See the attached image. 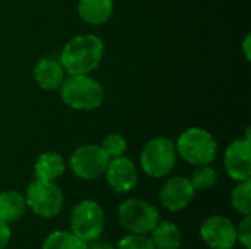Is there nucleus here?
Here are the masks:
<instances>
[{"label": "nucleus", "instance_id": "39448f33", "mask_svg": "<svg viewBox=\"0 0 251 249\" xmlns=\"http://www.w3.org/2000/svg\"><path fill=\"white\" fill-rule=\"evenodd\" d=\"M25 201L26 207H29V210L38 217L53 219L60 214L65 197L54 182L35 179L26 188Z\"/></svg>", "mask_w": 251, "mask_h": 249}, {"label": "nucleus", "instance_id": "a211bd4d", "mask_svg": "<svg viewBox=\"0 0 251 249\" xmlns=\"http://www.w3.org/2000/svg\"><path fill=\"white\" fill-rule=\"evenodd\" d=\"M41 249H87V242L79 239L72 232L57 230L44 239Z\"/></svg>", "mask_w": 251, "mask_h": 249}, {"label": "nucleus", "instance_id": "aec40b11", "mask_svg": "<svg viewBox=\"0 0 251 249\" xmlns=\"http://www.w3.org/2000/svg\"><path fill=\"white\" fill-rule=\"evenodd\" d=\"M190 181H191L194 189L207 191V189H212L213 186H216V183H218V173L209 164L197 166V169L193 172V176H191Z\"/></svg>", "mask_w": 251, "mask_h": 249}, {"label": "nucleus", "instance_id": "a878e982", "mask_svg": "<svg viewBox=\"0 0 251 249\" xmlns=\"http://www.w3.org/2000/svg\"><path fill=\"white\" fill-rule=\"evenodd\" d=\"M250 47H251V35L250 34H247V35H246V38H244V41H243V51H244V56H246V59H247V60H250V57H251Z\"/></svg>", "mask_w": 251, "mask_h": 249}, {"label": "nucleus", "instance_id": "0eeeda50", "mask_svg": "<svg viewBox=\"0 0 251 249\" xmlns=\"http://www.w3.org/2000/svg\"><path fill=\"white\" fill-rule=\"evenodd\" d=\"M69 225L71 232L84 242L96 241L104 230V211L96 201H81L74 207Z\"/></svg>", "mask_w": 251, "mask_h": 249}, {"label": "nucleus", "instance_id": "b1692460", "mask_svg": "<svg viewBox=\"0 0 251 249\" xmlns=\"http://www.w3.org/2000/svg\"><path fill=\"white\" fill-rule=\"evenodd\" d=\"M10 238H12V233H10L9 223L0 220V249H4L9 245Z\"/></svg>", "mask_w": 251, "mask_h": 249}, {"label": "nucleus", "instance_id": "5701e85b", "mask_svg": "<svg viewBox=\"0 0 251 249\" xmlns=\"http://www.w3.org/2000/svg\"><path fill=\"white\" fill-rule=\"evenodd\" d=\"M237 241L246 249H251V216H246L237 227Z\"/></svg>", "mask_w": 251, "mask_h": 249}, {"label": "nucleus", "instance_id": "9d476101", "mask_svg": "<svg viewBox=\"0 0 251 249\" xmlns=\"http://www.w3.org/2000/svg\"><path fill=\"white\" fill-rule=\"evenodd\" d=\"M224 164L231 179L241 182L251 178V141L247 135L244 139L234 141L225 151Z\"/></svg>", "mask_w": 251, "mask_h": 249}, {"label": "nucleus", "instance_id": "4468645a", "mask_svg": "<svg viewBox=\"0 0 251 249\" xmlns=\"http://www.w3.org/2000/svg\"><path fill=\"white\" fill-rule=\"evenodd\" d=\"M113 13L112 0H79L78 15L90 25H101L110 19Z\"/></svg>", "mask_w": 251, "mask_h": 249}, {"label": "nucleus", "instance_id": "f8f14e48", "mask_svg": "<svg viewBox=\"0 0 251 249\" xmlns=\"http://www.w3.org/2000/svg\"><path fill=\"white\" fill-rule=\"evenodd\" d=\"M194 195H196V189L191 181L184 176H175L168 179L159 191L160 203L169 211L184 210L185 207L190 205Z\"/></svg>", "mask_w": 251, "mask_h": 249}, {"label": "nucleus", "instance_id": "423d86ee", "mask_svg": "<svg viewBox=\"0 0 251 249\" xmlns=\"http://www.w3.org/2000/svg\"><path fill=\"white\" fill-rule=\"evenodd\" d=\"M118 222L129 233L147 235L159 223V213L150 203L129 198L119 205Z\"/></svg>", "mask_w": 251, "mask_h": 249}, {"label": "nucleus", "instance_id": "f257e3e1", "mask_svg": "<svg viewBox=\"0 0 251 249\" xmlns=\"http://www.w3.org/2000/svg\"><path fill=\"white\" fill-rule=\"evenodd\" d=\"M104 44L94 34H81L71 38L60 54V65L68 75H88L101 62Z\"/></svg>", "mask_w": 251, "mask_h": 249}, {"label": "nucleus", "instance_id": "4be33fe9", "mask_svg": "<svg viewBox=\"0 0 251 249\" xmlns=\"http://www.w3.org/2000/svg\"><path fill=\"white\" fill-rule=\"evenodd\" d=\"M115 249H154L151 239L147 235H137L131 233L122 238Z\"/></svg>", "mask_w": 251, "mask_h": 249}, {"label": "nucleus", "instance_id": "ddd939ff", "mask_svg": "<svg viewBox=\"0 0 251 249\" xmlns=\"http://www.w3.org/2000/svg\"><path fill=\"white\" fill-rule=\"evenodd\" d=\"M34 79L40 88L46 91H53L60 88L65 79V70L60 62L50 57H43L37 62L34 68Z\"/></svg>", "mask_w": 251, "mask_h": 249}, {"label": "nucleus", "instance_id": "9b49d317", "mask_svg": "<svg viewBox=\"0 0 251 249\" xmlns=\"http://www.w3.org/2000/svg\"><path fill=\"white\" fill-rule=\"evenodd\" d=\"M103 175L106 176L107 185L118 194H126L132 191L138 182L137 166L131 158L124 156L109 160Z\"/></svg>", "mask_w": 251, "mask_h": 249}, {"label": "nucleus", "instance_id": "6e6552de", "mask_svg": "<svg viewBox=\"0 0 251 249\" xmlns=\"http://www.w3.org/2000/svg\"><path fill=\"white\" fill-rule=\"evenodd\" d=\"M107 163L109 157L103 153L100 145L96 144L78 147L69 158V167L72 173L84 181H93L101 176Z\"/></svg>", "mask_w": 251, "mask_h": 249}, {"label": "nucleus", "instance_id": "6ab92c4d", "mask_svg": "<svg viewBox=\"0 0 251 249\" xmlns=\"http://www.w3.org/2000/svg\"><path fill=\"white\" fill-rule=\"evenodd\" d=\"M231 203L234 208L244 214L249 216L251 213V181L246 179L238 182V185L234 188L231 194Z\"/></svg>", "mask_w": 251, "mask_h": 249}, {"label": "nucleus", "instance_id": "393cba45", "mask_svg": "<svg viewBox=\"0 0 251 249\" xmlns=\"http://www.w3.org/2000/svg\"><path fill=\"white\" fill-rule=\"evenodd\" d=\"M87 249H115V247L110 242L96 239V241H91L90 245H87Z\"/></svg>", "mask_w": 251, "mask_h": 249}, {"label": "nucleus", "instance_id": "20e7f679", "mask_svg": "<svg viewBox=\"0 0 251 249\" xmlns=\"http://www.w3.org/2000/svg\"><path fill=\"white\" fill-rule=\"evenodd\" d=\"M176 147L165 136L150 139L143 148L140 164L143 172L150 178H163L169 175L176 164Z\"/></svg>", "mask_w": 251, "mask_h": 249}, {"label": "nucleus", "instance_id": "1a4fd4ad", "mask_svg": "<svg viewBox=\"0 0 251 249\" xmlns=\"http://www.w3.org/2000/svg\"><path fill=\"white\" fill-rule=\"evenodd\" d=\"M201 241L212 249H232L237 242V227L224 216L209 217L200 227Z\"/></svg>", "mask_w": 251, "mask_h": 249}, {"label": "nucleus", "instance_id": "2eb2a0df", "mask_svg": "<svg viewBox=\"0 0 251 249\" xmlns=\"http://www.w3.org/2000/svg\"><path fill=\"white\" fill-rule=\"evenodd\" d=\"M65 172V160L60 154L53 153V151H47L43 153L34 166V173H35V179L40 181H49V182H54L57 178H60Z\"/></svg>", "mask_w": 251, "mask_h": 249}, {"label": "nucleus", "instance_id": "f3484780", "mask_svg": "<svg viewBox=\"0 0 251 249\" xmlns=\"http://www.w3.org/2000/svg\"><path fill=\"white\" fill-rule=\"evenodd\" d=\"M151 233V242L154 249H179L182 244L181 230L171 222H159Z\"/></svg>", "mask_w": 251, "mask_h": 249}, {"label": "nucleus", "instance_id": "dca6fc26", "mask_svg": "<svg viewBox=\"0 0 251 249\" xmlns=\"http://www.w3.org/2000/svg\"><path fill=\"white\" fill-rule=\"evenodd\" d=\"M26 211L25 195L18 191H4L0 194V220L6 223L18 222Z\"/></svg>", "mask_w": 251, "mask_h": 249}, {"label": "nucleus", "instance_id": "f03ea898", "mask_svg": "<svg viewBox=\"0 0 251 249\" xmlns=\"http://www.w3.org/2000/svg\"><path fill=\"white\" fill-rule=\"evenodd\" d=\"M60 97L74 110H94L101 106L104 90L88 75H69L60 85Z\"/></svg>", "mask_w": 251, "mask_h": 249}, {"label": "nucleus", "instance_id": "412c9836", "mask_svg": "<svg viewBox=\"0 0 251 249\" xmlns=\"http://www.w3.org/2000/svg\"><path fill=\"white\" fill-rule=\"evenodd\" d=\"M100 148L109 157V160H112V158H116V157H121V156L125 154V151H126V141L119 134H110V135H107L101 141Z\"/></svg>", "mask_w": 251, "mask_h": 249}, {"label": "nucleus", "instance_id": "7ed1b4c3", "mask_svg": "<svg viewBox=\"0 0 251 249\" xmlns=\"http://www.w3.org/2000/svg\"><path fill=\"white\" fill-rule=\"evenodd\" d=\"M175 147L176 153L193 166L210 164L218 153V144L213 135L203 128H190L182 132Z\"/></svg>", "mask_w": 251, "mask_h": 249}]
</instances>
